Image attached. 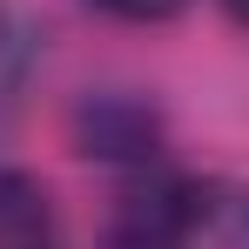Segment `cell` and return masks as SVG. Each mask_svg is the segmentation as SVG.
Wrapping results in <instances>:
<instances>
[{"mask_svg": "<svg viewBox=\"0 0 249 249\" xmlns=\"http://www.w3.org/2000/svg\"><path fill=\"white\" fill-rule=\"evenodd\" d=\"M108 249H249V189L215 175L155 182L122 209Z\"/></svg>", "mask_w": 249, "mask_h": 249, "instance_id": "6da1fadb", "label": "cell"}, {"mask_svg": "<svg viewBox=\"0 0 249 249\" xmlns=\"http://www.w3.org/2000/svg\"><path fill=\"white\" fill-rule=\"evenodd\" d=\"M0 249H61L47 189L20 168H0Z\"/></svg>", "mask_w": 249, "mask_h": 249, "instance_id": "7a4b0ae2", "label": "cell"}, {"mask_svg": "<svg viewBox=\"0 0 249 249\" xmlns=\"http://www.w3.org/2000/svg\"><path fill=\"white\" fill-rule=\"evenodd\" d=\"M88 7H101V14H115V20H168V14H182L189 0H88Z\"/></svg>", "mask_w": 249, "mask_h": 249, "instance_id": "3957f363", "label": "cell"}, {"mask_svg": "<svg viewBox=\"0 0 249 249\" xmlns=\"http://www.w3.org/2000/svg\"><path fill=\"white\" fill-rule=\"evenodd\" d=\"M222 7H229V14H236V20L249 27V0H222Z\"/></svg>", "mask_w": 249, "mask_h": 249, "instance_id": "277c9868", "label": "cell"}]
</instances>
